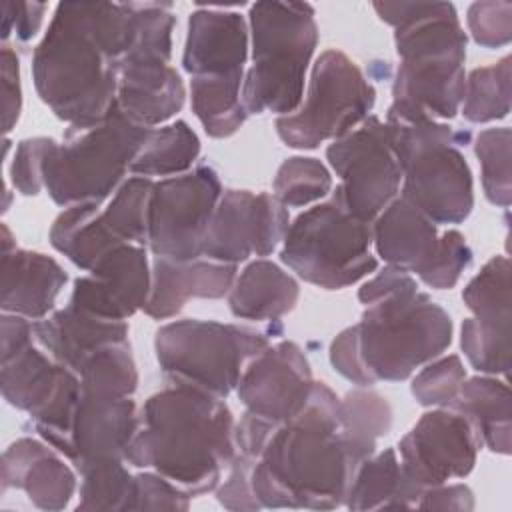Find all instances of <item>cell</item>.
Here are the masks:
<instances>
[{"label":"cell","mask_w":512,"mask_h":512,"mask_svg":"<svg viewBox=\"0 0 512 512\" xmlns=\"http://www.w3.org/2000/svg\"><path fill=\"white\" fill-rule=\"evenodd\" d=\"M134 2H60L32 54L40 100L68 128L104 120L116 106L118 62L134 44Z\"/></svg>","instance_id":"1"},{"label":"cell","mask_w":512,"mask_h":512,"mask_svg":"<svg viewBox=\"0 0 512 512\" xmlns=\"http://www.w3.org/2000/svg\"><path fill=\"white\" fill-rule=\"evenodd\" d=\"M366 460L340 426V398L314 382L304 406L280 424L252 466V490L262 508L332 510L346 502Z\"/></svg>","instance_id":"2"},{"label":"cell","mask_w":512,"mask_h":512,"mask_svg":"<svg viewBox=\"0 0 512 512\" xmlns=\"http://www.w3.org/2000/svg\"><path fill=\"white\" fill-rule=\"evenodd\" d=\"M236 422L222 398L172 384L152 394L124 460L154 470L192 498L214 490L236 460Z\"/></svg>","instance_id":"3"},{"label":"cell","mask_w":512,"mask_h":512,"mask_svg":"<svg viewBox=\"0 0 512 512\" xmlns=\"http://www.w3.org/2000/svg\"><path fill=\"white\" fill-rule=\"evenodd\" d=\"M400 58L386 122L450 120L464 98L466 32L450 2H376Z\"/></svg>","instance_id":"4"},{"label":"cell","mask_w":512,"mask_h":512,"mask_svg":"<svg viewBox=\"0 0 512 512\" xmlns=\"http://www.w3.org/2000/svg\"><path fill=\"white\" fill-rule=\"evenodd\" d=\"M358 300L364 304L362 320L354 324L358 348L374 384L410 378L452 342L450 314L396 266L388 264L364 282Z\"/></svg>","instance_id":"5"},{"label":"cell","mask_w":512,"mask_h":512,"mask_svg":"<svg viewBox=\"0 0 512 512\" xmlns=\"http://www.w3.org/2000/svg\"><path fill=\"white\" fill-rule=\"evenodd\" d=\"M248 30L252 66L242 84L246 112L292 114L302 104L318 44L314 8L306 2H256L250 6Z\"/></svg>","instance_id":"6"},{"label":"cell","mask_w":512,"mask_h":512,"mask_svg":"<svg viewBox=\"0 0 512 512\" xmlns=\"http://www.w3.org/2000/svg\"><path fill=\"white\" fill-rule=\"evenodd\" d=\"M150 128L134 124L118 106L100 122L68 128L52 140L42 166L48 196L62 208L104 204L124 182Z\"/></svg>","instance_id":"7"},{"label":"cell","mask_w":512,"mask_h":512,"mask_svg":"<svg viewBox=\"0 0 512 512\" xmlns=\"http://www.w3.org/2000/svg\"><path fill=\"white\" fill-rule=\"evenodd\" d=\"M402 170V196L434 224H460L474 208L470 166L460 146L468 132L440 120L386 122Z\"/></svg>","instance_id":"8"},{"label":"cell","mask_w":512,"mask_h":512,"mask_svg":"<svg viewBox=\"0 0 512 512\" xmlns=\"http://www.w3.org/2000/svg\"><path fill=\"white\" fill-rule=\"evenodd\" d=\"M372 224L354 216L336 188L294 218L282 240L280 260L304 282L342 290L376 270Z\"/></svg>","instance_id":"9"},{"label":"cell","mask_w":512,"mask_h":512,"mask_svg":"<svg viewBox=\"0 0 512 512\" xmlns=\"http://www.w3.org/2000/svg\"><path fill=\"white\" fill-rule=\"evenodd\" d=\"M268 346V336L254 328L194 318L168 322L154 336L156 360L172 384L222 400L236 390L248 362Z\"/></svg>","instance_id":"10"},{"label":"cell","mask_w":512,"mask_h":512,"mask_svg":"<svg viewBox=\"0 0 512 512\" xmlns=\"http://www.w3.org/2000/svg\"><path fill=\"white\" fill-rule=\"evenodd\" d=\"M138 30L118 62L116 106L134 124L154 128L182 110L186 88L170 66L176 18L168 2H134Z\"/></svg>","instance_id":"11"},{"label":"cell","mask_w":512,"mask_h":512,"mask_svg":"<svg viewBox=\"0 0 512 512\" xmlns=\"http://www.w3.org/2000/svg\"><path fill=\"white\" fill-rule=\"evenodd\" d=\"M374 102L376 90L356 62L332 48L314 62L298 110L276 118V134L290 148L312 150L360 126Z\"/></svg>","instance_id":"12"},{"label":"cell","mask_w":512,"mask_h":512,"mask_svg":"<svg viewBox=\"0 0 512 512\" xmlns=\"http://www.w3.org/2000/svg\"><path fill=\"white\" fill-rule=\"evenodd\" d=\"M222 192L220 178L210 166L154 182L148 204V250L156 258L176 262L202 258Z\"/></svg>","instance_id":"13"},{"label":"cell","mask_w":512,"mask_h":512,"mask_svg":"<svg viewBox=\"0 0 512 512\" xmlns=\"http://www.w3.org/2000/svg\"><path fill=\"white\" fill-rule=\"evenodd\" d=\"M326 160L340 178L336 188L344 204L364 222L372 224L400 192L402 170L390 128L378 116H368L352 132L332 140Z\"/></svg>","instance_id":"14"},{"label":"cell","mask_w":512,"mask_h":512,"mask_svg":"<svg viewBox=\"0 0 512 512\" xmlns=\"http://www.w3.org/2000/svg\"><path fill=\"white\" fill-rule=\"evenodd\" d=\"M480 448L482 440L464 414L452 408L424 412L398 442L404 482L422 496L426 488L466 478Z\"/></svg>","instance_id":"15"},{"label":"cell","mask_w":512,"mask_h":512,"mask_svg":"<svg viewBox=\"0 0 512 512\" xmlns=\"http://www.w3.org/2000/svg\"><path fill=\"white\" fill-rule=\"evenodd\" d=\"M290 226L288 208L268 192L224 190L212 216L202 258L236 264L250 256H268Z\"/></svg>","instance_id":"16"},{"label":"cell","mask_w":512,"mask_h":512,"mask_svg":"<svg viewBox=\"0 0 512 512\" xmlns=\"http://www.w3.org/2000/svg\"><path fill=\"white\" fill-rule=\"evenodd\" d=\"M462 300L474 314L462 322L460 346L482 374H508L510 370V260L492 256L466 284Z\"/></svg>","instance_id":"17"},{"label":"cell","mask_w":512,"mask_h":512,"mask_svg":"<svg viewBox=\"0 0 512 512\" xmlns=\"http://www.w3.org/2000/svg\"><path fill=\"white\" fill-rule=\"evenodd\" d=\"M434 224L406 196H396L372 222V246L390 266L438 286L452 252V230L438 234Z\"/></svg>","instance_id":"18"},{"label":"cell","mask_w":512,"mask_h":512,"mask_svg":"<svg viewBox=\"0 0 512 512\" xmlns=\"http://www.w3.org/2000/svg\"><path fill=\"white\" fill-rule=\"evenodd\" d=\"M312 384V370L300 346L282 340L248 362L236 394L248 414L278 428L304 406Z\"/></svg>","instance_id":"19"},{"label":"cell","mask_w":512,"mask_h":512,"mask_svg":"<svg viewBox=\"0 0 512 512\" xmlns=\"http://www.w3.org/2000/svg\"><path fill=\"white\" fill-rule=\"evenodd\" d=\"M152 268L146 248L122 244L108 252L86 276L74 280L68 304L114 322H126L144 310L150 296Z\"/></svg>","instance_id":"20"},{"label":"cell","mask_w":512,"mask_h":512,"mask_svg":"<svg viewBox=\"0 0 512 512\" xmlns=\"http://www.w3.org/2000/svg\"><path fill=\"white\" fill-rule=\"evenodd\" d=\"M248 42V22L240 12L198 8L188 18L182 66L192 78H244Z\"/></svg>","instance_id":"21"},{"label":"cell","mask_w":512,"mask_h":512,"mask_svg":"<svg viewBox=\"0 0 512 512\" xmlns=\"http://www.w3.org/2000/svg\"><path fill=\"white\" fill-rule=\"evenodd\" d=\"M140 428L132 396L114 398L80 392L72 426V458L76 470L122 458Z\"/></svg>","instance_id":"22"},{"label":"cell","mask_w":512,"mask_h":512,"mask_svg":"<svg viewBox=\"0 0 512 512\" xmlns=\"http://www.w3.org/2000/svg\"><path fill=\"white\" fill-rule=\"evenodd\" d=\"M16 488L48 512L62 510L76 492V474L48 442L18 438L2 454V492Z\"/></svg>","instance_id":"23"},{"label":"cell","mask_w":512,"mask_h":512,"mask_svg":"<svg viewBox=\"0 0 512 512\" xmlns=\"http://www.w3.org/2000/svg\"><path fill=\"white\" fill-rule=\"evenodd\" d=\"M236 272V264L208 258L176 262L154 256L150 296L144 312L154 320H166L176 316L190 298H224L232 290Z\"/></svg>","instance_id":"24"},{"label":"cell","mask_w":512,"mask_h":512,"mask_svg":"<svg viewBox=\"0 0 512 512\" xmlns=\"http://www.w3.org/2000/svg\"><path fill=\"white\" fill-rule=\"evenodd\" d=\"M68 282L64 268L42 252L12 248L2 252V300L6 314L32 322L46 318Z\"/></svg>","instance_id":"25"},{"label":"cell","mask_w":512,"mask_h":512,"mask_svg":"<svg viewBox=\"0 0 512 512\" xmlns=\"http://www.w3.org/2000/svg\"><path fill=\"white\" fill-rule=\"evenodd\" d=\"M34 340L58 364L80 372L102 346L128 340V324L92 316L72 304L34 322Z\"/></svg>","instance_id":"26"},{"label":"cell","mask_w":512,"mask_h":512,"mask_svg":"<svg viewBox=\"0 0 512 512\" xmlns=\"http://www.w3.org/2000/svg\"><path fill=\"white\" fill-rule=\"evenodd\" d=\"M298 298L300 286L296 278L278 264L258 258L236 276L228 292V306L236 318L276 322L294 310Z\"/></svg>","instance_id":"27"},{"label":"cell","mask_w":512,"mask_h":512,"mask_svg":"<svg viewBox=\"0 0 512 512\" xmlns=\"http://www.w3.org/2000/svg\"><path fill=\"white\" fill-rule=\"evenodd\" d=\"M464 414L476 428L482 446L508 456L512 448V396L506 382L484 374L466 378L448 406Z\"/></svg>","instance_id":"28"},{"label":"cell","mask_w":512,"mask_h":512,"mask_svg":"<svg viewBox=\"0 0 512 512\" xmlns=\"http://www.w3.org/2000/svg\"><path fill=\"white\" fill-rule=\"evenodd\" d=\"M102 204L64 208L50 226V244L80 270H92L108 252L122 246L102 216Z\"/></svg>","instance_id":"29"},{"label":"cell","mask_w":512,"mask_h":512,"mask_svg":"<svg viewBox=\"0 0 512 512\" xmlns=\"http://www.w3.org/2000/svg\"><path fill=\"white\" fill-rule=\"evenodd\" d=\"M420 494L414 492L402 476L400 460L394 448L366 458L348 488L346 502L350 510H386L416 508Z\"/></svg>","instance_id":"30"},{"label":"cell","mask_w":512,"mask_h":512,"mask_svg":"<svg viewBox=\"0 0 512 512\" xmlns=\"http://www.w3.org/2000/svg\"><path fill=\"white\" fill-rule=\"evenodd\" d=\"M200 154V140L196 132L184 122L150 128L136 158L130 164V174L136 176H172L184 174L192 168Z\"/></svg>","instance_id":"31"},{"label":"cell","mask_w":512,"mask_h":512,"mask_svg":"<svg viewBox=\"0 0 512 512\" xmlns=\"http://www.w3.org/2000/svg\"><path fill=\"white\" fill-rule=\"evenodd\" d=\"M242 84L244 78L194 76L190 80L192 110L208 136L228 138L246 122Z\"/></svg>","instance_id":"32"},{"label":"cell","mask_w":512,"mask_h":512,"mask_svg":"<svg viewBox=\"0 0 512 512\" xmlns=\"http://www.w3.org/2000/svg\"><path fill=\"white\" fill-rule=\"evenodd\" d=\"M512 58L504 56L496 64L474 68L464 82L460 112L472 124H486L506 118L510 112Z\"/></svg>","instance_id":"33"},{"label":"cell","mask_w":512,"mask_h":512,"mask_svg":"<svg viewBox=\"0 0 512 512\" xmlns=\"http://www.w3.org/2000/svg\"><path fill=\"white\" fill-rule=\"evenodd\" d=\"M80 392L126 398L138 388L136 362L128 340L106 344L80 368Z\"/></svg>","instance_id":"34"},{"label":"cell","mask_w":512,"mask_h":512,"mask_svg":"<svg viewBox=\"0 0 512 512\" xmlns=\"http://www.w3.org/2000/svg\"><path fill=\"white\" fill-rule=\"evenodd\" d=\"M340 426L352 446L370 458L376 452V440L392 426V408L382 394L360 386L340 398Z\"/></svg>","instance_id":"35"},{"label":"cell","mask_w":512,"mask_h":512,"mask_svg":"<svg viewBox=\"0 0 512 512\" xmlns=\"http://www.w3.org/2000/svg\"><path fill=\"white\" fill-rule=\"evenodd\" d=\"M124 462L122 458H114L80 468L82 482L76 510H132L136 482Z\"/></svg>","instance_id":"36"},{"label":"cell","mask_w":512,"mask_h":512,"mask_svg":"<svg viewBox=\"0 0 512 512\" xmlns=\"http://www.w3.org/2000/svg\"><path fill=\"white\" fill-rule=\"evenodd\" d=\"M154 180L132 176L120 184L102 208V216L122 244H148V204Z\"/></svg>","instance_id":"37"},{"label":"cell","mask_w":512,"mask_h":512,"mask_svg":"<svg viewBox=\"0 0 512 512\" xmlns=\"http://www.w3.org/2000/svg\"><path fill=\"white\" fill-rule=\"evenodd\" d=\"M272 194L286 208H300L326 198L332 190V176L318 158H286L272 180Z\"/></svg>","instance_id":"38"},{"label":"cell","mask_w":512,"mask_h":512,"mask_svg":"<svg viewBox=\"0 0 512 512\" xmlns=\"http://www.w3.org/2000/svg\"><path fill=\"white\" fill-rule=\"evenodd\" d=\"M510 128H488L476 136L474 152L482 168V188L488 202L508 208L512 200V170H510Z\"/></svg>","instance_id":"39"},{"label":"cell","mask_w":512,"mask_h":512,"mask_svg":"<svg viewBox=\"0 0 512 512\" xmlns=\"http://www.w3.org/2000/svg\"><path fill=\"white\" fill-rule=\"evenodd\" d=\"M466 370L460 356L450 354L428 362L412 380L410 392L418 404L428 408H448L456 398Z\"/></svg>","instance_id":"40"},{"label":"cell","mask_w":512,"mask_h":512,"mask_svg":"<svg viewBox=\"0 0 512 512\" xmlns=\"http://www.w3.org/2000/svg\"><path fill=\"white\" fill-rule=\"evenodd\" d=\"M466 22L474 42L484 48L508 46L512 40V4L508 0L474 2Z\"/></svg>","instance_id":"41"},{"label":"cell","mask_w":512,"mask_h":512,"mask_svg":"<svg viewBox=\"0 0 512 512\" xmlns=\"http://www.w3.org/2000/svg\"><path fill=\"white\" fill-rule=\"evenodd\" d=\"M134 504L132 510H188L190 494L180 486L150 470L134 476Z\"/></svg>","instance_id":"42"},{"label":"cell","mask_w":512,"mask_h":512,"mask_svg":"<svg viewBox=\"0 0 512 512\" xmlns=\"http://www.w3.org/2000/svg\"><path fill=\"white\" fill-rule=\"evenodd\" d=\"M50 142L52 138L36 136V138H26L18 144L10 164V180L20 194L36 196L44 188L42 166H44V156Z\"/></svg>","instance_id":"43"},{"label":"cell","mask_w":512,"mask_h":512,"mask_svg":"<svg viewBox=\"0 0 512 512\" xmlns=\"http://www.w3.org/2000/svg\"><path fill=\"white\" fill-rule=\"evenodd\" d=\"M252 466L254 460L242 454L228 466V474L222 484L216 486V500L228 510H258L262 508L252 490Z\"/></svg>","instance_id":"44"},{"label":"cell","mask_w":512,"mask_h":512,"mask_svg":"<svg viewBox=\"0 0 512 512\" xmlns=\"http://www.w3.org/2000/svg\"><path fill=\"white\" fill-rule=\"evenodd\" d=\"M330 364L334 366V370L340 376H344L346 380H350L356 386L368 388V386L374 384V380L366 372V366H364L362 356H360L356 326H350V328L342 330L332 340V344H330Z\"/></svg>","instance_id":"45"},{"label":"cell","mask_w":512,"mask_h":512,"mask_svg":"<svg viewBox=\"0 0 512 512\" xmlns=\"http://www.w3.org/2000/svg\"><path fill=\"white\" fill-rule=\"evenodd\" d=\"M2 68V130L8 134L22 112V86H20V60L10 46L0 50Z\"/></svg>","instance_id":"46"},{"label":"cell","mask_w":512,"mask_h":512,"mask_svg":"<svg viewBox=\"0 0 512 512\" xmlns=\"http://www.w3.org/2000/svg\"><path fill=\"white\" fill-rule=\"evenodd\" d=\"M46 8L48 6L44 2H4L2 40L12 32H16V40L20 42L32 40L42 26Z\"/></svg>","instance_id":"47"},{"label":"cell","mask_w":512,"mask_h":512,"mask_svg":"<svg viewBox=\"0 0 512 512\" xmlns=\"http://www.w3.org/2000/svg\"><path fill=\"white\" fill-rule=\"evenodd\" d=\"M422 510H474V494L466 484H440L426 488L416 502Z\"/></svg>","instance_id":"48"},{"label":"cell","mask_w":512,"mask_h":512,"mask_svg":"<svg viewBox=\"0 0 512 512\" xmlns=\"http://www.w3.org/2000/svg\"><path fill=\"white\" fill-rule=\"evenodd\" d=\"M34 340V322L18 314H2V360L14 356Z\"/></svg>","instance_id":"49"}]
</instances>
